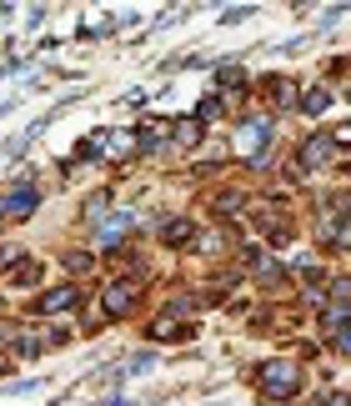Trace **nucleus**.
Instances as JSON below:
<instances>
[{
  "label": "nucleus",
  "mask_w": 351,
  "mask_h": 406,
  "mask_svg": "<svg viewBox=\"0 0 351 406\" xmlns=\"http://www.w3.org/2000/svg\"><path fill=\"white\" fill-rule=\"evenodd\" d=\"M326 151H331V141H311V146L301 151V166H316V161H326Z\"/></svg>",
  "instance_id": "obj_2"
},
{
  "label": "nucleus",
  "mask_w": 351,
  "mask_h": 406,
  "mask_svg": "<svg viewBox=\"0 0 351 406\" xmlns=\"http://www.w3.org/2000/svg\"><path fill=\"white\" fill-rule=\"evenodd\" d=\"M261 386L271 396H291V391L301 386V371L291 366V361H271V366H261Z\"/></svg>",
  "instance_id": "obj_1"
},
{
  "label": "nucleus",
  "mask_w": 351,
  "mask_h": 406,
  "mask_svg": "<svg viewBox=\"0 0 351 406\" xmlns=\"http://www.w3.org/2000/svg\"><path fill=\"white\" fill-rule=\"evenodd\" d=\"M105 306H110L115 316H121V311L131 306V291H126V286H115V291H110V301H105Z\"/></svg>",
  "instance_id": "obj_4"
},
{
  "label": "nucleus",
  "mask_w": 351,
  "mask_h": 406,
  "mask_svg": "<svg viewBox=\"0 0 351 406\" xmlns=\"http://www.w3.org/2000/svg\"><path fill=\"white\" fill-rule=\"evenodd\" d=\"M40 306H45V311H66V306H76V296H71V291H55V296H45Z\"/></svg>",
  "instance_id": "obj_3"
}]
</instances>
